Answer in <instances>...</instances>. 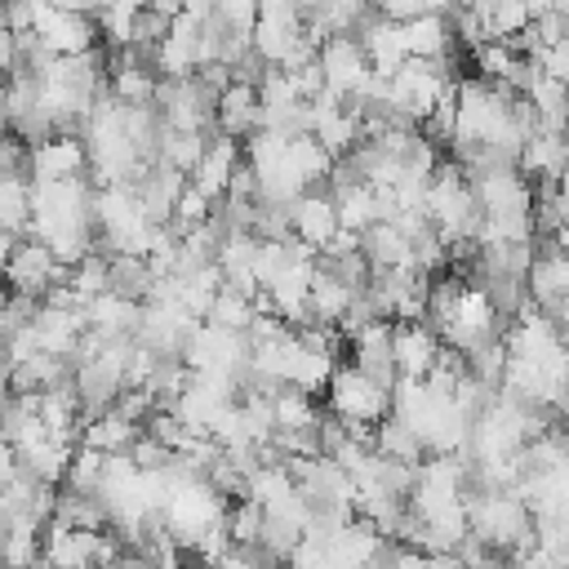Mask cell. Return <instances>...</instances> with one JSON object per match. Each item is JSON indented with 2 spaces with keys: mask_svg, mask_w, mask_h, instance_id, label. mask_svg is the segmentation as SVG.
I'll return each instance as SVG.
<instances>
[{
  "mask_svg": "<svg viewBox=\"0 0 569 569\" xmlns=\"http://www.w3.org/2000/svg\"><path fill=\"white\" fill-rule=\"evenodd\" d=\"M391 413L422 440L427 453H458V458L467 453L476 418L453 400V391H440L427 378H396Z\"/></svg>",
  "mask_w": 569,
  "mask_h": 569,
  "instance_id": "obj_1",
  "label": "cell"
},
{
  "mask_svg": "<svg viewBox=\"0 0 569 569\" xmlns=\"http://www.w3.org/2000/svg\"><path fill=\"white\" fill-rule=\"evenodd\" d=\"M467 529L476 542L493 551H529L533 547V511L516 489H476L467 493Z\"/></svg>",
  "mask_w": 569,
  "mask_h": 569,
  "instance_id": "obj_2",
  "label": "cell"
},
{
  "mask_svg": "<svg viewBox=\"0 0 569 569\" xmlns=\"http://www.w3.org/2000/svg\"><path fill=\"white\" fill-rule=\"evenodd\" d=\"M427 222L436 227V236L453 249V244H476V231H480V200L471 191V178L445 160L436 164L431 173V187H427Z\"/></svg>",
  "mask_w": 569,
  "mask_h": 569,
  "instance_id": "obj_3",
  "label": "cell"
},
{
  "mask_svg": "<svg viewBox=\"0 0 569 569\" xmlns=\"http://www.w3.org/2000/svg\"><path fill=\"white\" fill-rule=\"evenodd\" d=\"M325 409L347 427H378L391 413V387L356 365H338L325 387Z\"/></svg>",
  "mask_w": 569,
  "mask_h": 569,
  "instance_id": "obj_4",
  "label": "cell"
},
{
  "mask_svg": "<svg viewBox=\"0 0 569 569\" xmlns=\"http://www.w3.org/2000/svg\"><path fill=\"white\" fill-rule=\"evenodd\" d=\"M316 62H320V76H325V89L333 98H342L347 107H360L369 84H373V67H369V53L360 44V36H329L320 49H316Z\"/></svg>",
  "mask_w": 569,
  "mask_h": 569,
  "instance_id": "obj_5",
  "label": "cell"
},
{
  "mask_svg": "<svg viewBox=\"0 0 569 569\" xmlns=\"http://www.w3.org/2000/svg\"><path fill=\"white\" fill-rule=\"evenodd\" d=\"M182 365L191 373H213V378L240 382L244 369H249V333H236V329L200 320L191 342H187V351H182Z\"/></svg>",
  "mask_w": 569,
  "mask_h": 569,
  "instance_id": "obj_6",
  "label": "cell"
},
{
  "mask_svg": "<svg viewBox=\"0 0 569 569\" xmlns=\"http://www.w3.org/2000/svg\"><path fill=\"white\" fill-rule=\"evenodd\" d=\"M40 560L49 569H116L120 565V542L107 538L102 529H67L49 525L44 529V551Z\"/></svg>",
  "mask_w": 569,
  "mask_h": 569,
  "instance_id": "obj_7",
  "label": "cell"
},
{
  "mask_svg": "<svg viewBox=\"0 0 569 569\" xmlns=\"http://www.w3.org/2000/svg\"><path fill=\"white\" fill-rule=\"evenodd\" d=\"M31 36L44 53L53 58H76V53H89L98 49V22L80 9H67V4H44L36 0V18H31Z\"/></svg>",
  "mask_w": 569,
  "mask_h": 569,
  "instance_id": "obj_8",
  "label": "cell"
},
{
  "mask_svg": "<svg viewBox=\"0 0 569 569\" xmlns=\"http://www.w3.org/2000/svg\"><path fill=\"white\" fill-rule=\"evenodd\" d=\"M213 107H218V93H213L209 84H200L196 76L160 80V89H156V111H160L164 129L218 133V129H213Z\"/></svg>",
  "mask_w": 569,
  "mask_h": 569,
  "instance_id": "obj_9",
  "label": "cell"
},
{
  "mask_svg": "<svg viewBox=\"0 0 569 569\" xmlns=\"http://www.w3.org/2000/svg\"><path fill=\"white\" fill-rule=\"evenodd\" d=\"M62 280H67V267H62L40 240L22 236L18 249H13V258H9V267H4V284H9V293H27V298L44 302L49 289H58Z\"/></svg>",
  "mask_w": 569,
  "mask_h": 569,
  "instance_id": "obj_10",
  "label": "cell"
},
{
  "mask_svg": "<svg viewBox=\"0 0 569 569\" xmlns=\"http://www.w3.org/2000/svg\"><path fill=\"white\" fill-rule=\"evenodd\" d=\"M67 178H89V147L80 129L49 133L44 142L31 147V182H67Z\"/></svg>",
  "mask_w": 569,
  "mask_h": 569,
  "instance_id": "obj_11",
  "label": "cell"
},
{
  "mask_svg": "<svg viewBox=\"0 0 569 569\" xmlns=\"http://www.w3.org/2000/svg\"><path fill=\"white\" fill-rule=\"evenodd\" d=\"M445 342L427 320H391V360L400 378H427L440 360Z\"/></svg>",
  "mask_w": 569,
  "mask_h": 569,
  "instance_id": "obj_12",
  "label": "cell"
},
{
  "mask_svg": "<svg viewBox=\"0 0 569 569\" xmlns=\"http://www.w3.org/2000/svg\"><path fill=\"white\" fill-rule=\"evenodd\" d=\"M213 129H218L222 138H236L240 147L262 129V98H258V84H253V80H231V84L218 93Z\"/></svg>",
  "mask_w": 569,
  "mask_h": 569,
  "instance_id": "obj_13",
  "label": "cell"
},
{
  "mask_svg": "<svg viewBox=\"0 0 569 569\" xmlns=\"http://www.w3.org/2000/svg\"><path fill=\"white\" fill-rule=\"evenodd\" d=\"M289 231H293V240H302L307 249H329V240L342 231L338 227V204H333V196L329 191H307V196H298L293 204H289Z\"/></svg>",
  "mask_w": 569,
  "mask_h": 569,
  "instance_id": "obj_14",
  "label": "cell"
},
{
  "mask_svg": "<svg viewBox=\"0 0 569 569\" xmlns=\"http://www.w3.org/2000/svg\"><path fill=\"white\" fill-rule=\"evenodd\" d=\"M520 173L542 182V187H556L560 173L569 169V129H533L529 142L520 147Z\"/></svg>",
  "mask_w": 569,
  "mask_h": 569,
  "instance_id": "obj_15",
  "label": "cell"
},
{
  "mask_svg": "<svg viewBox=\"0 0 569 569\" xmlns=\"http://www.w3.org/2000/svg\"><path fill=\"white\" fill-rule=\"evenodd\" d=\"M356 36H360V44H365V53H369L373 76H387V80H391V76L409 62L405 27H400V22H391V18H382V13H369V18L356 27Z\"/></svg>",
  "mask_w": 569,
  "mask_h": 569,
  "instance_id": "obj_16",
  "label": "cell"
},
{
  "mask_svg": "<svg viewBox=\"0 0 569 569\" xmlns=\"http://www.w3.org/2000/svg\"><path fill=\"white\" fill-rule=\"evenodd\" d=\"M240 160H244V147L236 142V138H222V133H213L209 138V147H204V156H200V164L191 169V187L196 191H204L213 204L227 196V187H231V173L240 169Z\"/></svg>",
  "mask_w": 569,
  "mask_h": 569,
  "instance_id": "obj_17",
  "label": "cell"
},
{
  "mask_svg": "<svg viewBox=\"0 0 569 569\" xmlns=\"http://www.w3.org/2000/svg\"><path fill=\"white\" fill-rule=\"evenodd\" d=\"M365 289H356V284H347L333 267H316V276H311V302H307V325H329V329H338L342 320H347V311L356 307V298H360Z\"/></svg>",
  "mask_w": 569,
  "mask_h": 569,
  "instance_id": "obj_18",
  "label": "cell"
},
{
  "mask_svg": "<svg viewBox=\"0 0 569 569\" xmlns=\"http://www.w3.org/2000/svg\"><path fill=\"white\" fill-rule=\"evenodd\" d=\"M84 320H89V333L116 342V338H138V325H142V302L138 298H124V293H102L84 307Z\"/></svg>",
  "mask_w": 569,
  "mask_h": 569,
  "instance_id": "obj_19",
  "label": "cell"
},
{
  "mask_svg": "<svg viewBox=\"0 0 569 569\" xmlns=\"http://www.w3.org/2000/svg\"><path fill=\"white\" fill-rule=\"evenodd\" d=\"M405 27V49L409 58H427V62H449L453 58V22L449 13H422V18H409L400 22Z\"/></svg>",
  "mask_w": 569,
  "mask_h": 569,
  "instance_id": "obj_20",
  "label": "cell"
},
{
  "mask_svg": "<svg viewBox=\"0 0 569 569\" xmlns=\"http://www.w3.org/2000/svg\"><path fill=\"white\" fill-rule=\"evenodd\" d=\"M351 365L356 369H365V373H373L378 382H387V387H396V360H391V320H373V325H365L360 333H351Z\"/></svg>",
  "mask_w": 569,
  "mask_h": 569,
  "instance_id": "obj_21",
  "label": "cell"
},
{
  "mask_svg": "<svg viewBox=\"0 0 569 569\" xmlns=\"http://www.w3.org/2000/svg\"><path fill=\"white\" fill-rule=\"evenodd\" d=\"M138 436H142V427L133 418H124L116 405L93 413V418H84V427H80V445H89L98 453H129Z\"/></svg>",
  "mask_w": 569,
  "mask_h": 569,
  "instance_id": "obj_22",
  "label": "cell"
},
{
  "mask_svg": "<svg viewBox=\"0 0 569 569\" xmlns=\"http://www.w3.org/2000/svg\"><path fill=\"white\" fill-rule=\"evenodd\" d=\"M360 249H365V258H369L373 271L413 267V240H409L396 222H373V227L360 236Z\"/></svg>",
  "mask_w": 569,
  "mask_h": 569,
  "instance_id": "obj_23",
  "label": "cell"
},
{
  "mask_svg": "<svg viewBox=\"0 0 569 569\" xmlns=\"http://www.w3.org/2000/svg\"><path fill=\"white\" fill-rule=\"evenodd\" d=\"M258 316H262V311H258V293H244V289H236V284H222L204 320H209V325H222V329H236V333H249V325H253Z\"/></svg>",
  "mask_w": 569,
  "mask_h": 569,
  "instance_id": "obj_24",
  "label": "cell"
},
{
  "mask_svg": "<svg viewBox=\"0 0 569 569\" xmlns=\"http://www.w3.org/2000/svg\"><path fill=\"white\" fill-rule=\"evenodd\" d=\"M373 449H378L382 458H391V462H405V467H418V462L427 458L422 440H418L396 413H387V418L373 427Z\"/></svg>",
  "mask_w": 569,
  "mask_h": 569,
  "instance_id": "obj_25",
  "label": "cell"
},
{
  "mask_svg": "<svg viewBox=\"0 0 569 569\" xmlns=\"http://www.w3.org/2000/svg\"><path fill=\"white\" fill-rule=\"evenodd\" d=\"M271 413H276V431H316L320 427L316 396H307L298 387H280L271 396Z\"/></svg>",
  "mask_w": 569,
  "mask_h": 569,
  "instance_id": "obj_26",
  "label": "cell"
},
{
  "mask_svg": "<svg viewBox=\"0 0 569 569\" xmlns=\"http://www.w3.org/2000/svg\"><path fill=\"white\" fill-rule=\"evenodd\" d=\"M209 138H213V133H187V129H164V133H160V147H156V160L191 178V169L200 164V156H204Z\"/></svg>",
  "mask_w": 569,
  "mask_h": 569,
  "instance_id": "obj_27",
  "label": "cell"
},
{
  "mask_svg": "<svg viewBox=\"0 0 569 569\" xmlns=\"http://www.w3.org/2000/svg\"><path fill=\"white\" fill-rule=\"evenodd\" d=\"M0 222L13 236H27L31 227V178H4L0 182Z\"/></svg>",
  "mask_w": 569,
  "mask_h": 569,
  "instance_id": "obj_28",
  "label": "cell"
},
{
  "mask_svg": "<svg viewBox=\"0 0 569 569\" xmlns=\"http://www.w3.org/2000/svg\"><path fill=\"white\" fill-rule=\"evenodd\" d=\"M102 471H107V453L80 445V449L71 453V467H67V489H76V493H98V489H102Z\"/></svg>",
  "mask_w": 569,
  "mask_h": 569,
  "instance_id": "obj_29",
  "label": "cell"
},
{
  "mask_svg": "<svg viewBox=\"0 0 569 569\" xmlns=\"http://www.w3.org/2000/svg\"><path fill=\"white\" fill-rule=\"evenodd\" d=\"M262 525H267V511H262L253 498L231 502V511H227V533H231V542H240V547H258Z\"/></svg>",
  "mask_w": 569,
  "mask_h": 569,
  "instance_id": "obj_30",
  "label": "cell"
},
{
  "mask_svg": "<svg viewBox=\"0 0 569 569\" xmlns=\"http://www.w3.org/2000/svg\"><path fill=\"white\" fill-rule=\"evenodd\" d=\"M258 13H262V0H218V13H213V18H218L231 36H253Z\"/></svg>",
  "mask_w": 569,
  "mask_h": 569,
  "instance_id": "obj_31",
  "label": "cell"
},
{
  "mask_svg": "<svg viewBox=\"0 0 569 569\" xmlns=\"http://www.w3.org/2000/svg\"><path fill=\"white\" fill-rule=\"evenodd\" d=\"M529 58L538 62V71H542L547 80H556V84H565V89H569V36H565V40H556V44H538Z\"/></svg>",
  "mask_w": 569,
  "mask_h": 569,
  "instance_id": "obj_32",
  "label": "cell"
},
{
  "mask_svg": "<svg viewBox=\"0 0 569 569\" xmlns=\"http://www.w3.org/2000/svg\"><path fill=\"white\" fill-rule=\"evenodd\" d=\"M18 476H22V458H18V449L9 440H0V489L13 485Z\"/></svg>",
  "mask_w": 569,
  "mask_h": 569,
  "instance_id": "obj_33",
  "label": "cell"
},
{
  "mask_svg": "<svg viewBox=\"0 0 569 569\" xmlns=\"http://www.w3.org/2000/svg\"><path fill=\"white\" fill-rule=\"evenodd\" d=\"M18 520V502H13V493L9 489H0V538L9 533V525Z\"/></svg>",
  "mask_w": 569,
  "mask_h": 569,
  "instance_id": "obj_34",
  "label": "cell"
},
{
  "mask_svg": "<svg viewBox=\"0 0 569 569\" xmlns=\"http://www.w3.org/2000/svg\"><path fill=\"white\" fill-rule=\"evenodd\" d=\"M18 240H22V236L0 231V276H4V267H9V258H13V249H18Z\"/></svg>",
  "mask_w": 569,
  "mask_h": 569,
  "instance_id": "obj_35",
  "label": "cell"
},
{
  "mask_svg": "<svg viewBox=\"0 0 569 569\" xmlns=\"http://www.w3.org/2000/svg\"><path fill=\"white\" fill-rule=\"evenodd\" d=\"M422 569H467L458 556H427V565Z\"/></svg>",
  "mask_w": 569,
  "mask_h": 569,
  "instance_id": "obj_36",
  "label": "cell"
},
{
  "mask_svg": "<svg viewBox=\"0 0 569 569\" xmlns=\"http://www.w3.org/2000/svg\"><path fill=\"white\" fill-rule=\"evenodd\" d=\"M551 244H556V249H560V253L569 258V218H565V222L556 227V236H551Z\"/></svg>",
  "mask_w": 569,
  "mask_h": 569,
  "instance_id": "obj_37",
  "label": "cell"
},
{
  "mask_svg": "<svg viewBox=\"0 0 569 569\" xmlns=\"http://www.w3.org/2000/svg\"><path fill=\"white\" fill-rule=\"evenodd\" d=\"M4 298H9V293H4V289H0V307H4Z\"/></svg>",
  "mask_w": 569,
  "mask_h": 569,
  "instance_id": "obj_38",
  "label": "cell"
},
{
  "mask_svg": "<svg viewBox=\"0 0 569 569\" xmlns=\"http://www.w3.org/2000/svg\"><path fill=\"white\" fill-rule=\"evenodd\" d=\"M0 231H4V222H0Z\"/></svg>",
  "mask_w": 569,
  "mask_h": 569,
  "instance_id": "obj_39",
  "label": "cell"
}]
</instances>
